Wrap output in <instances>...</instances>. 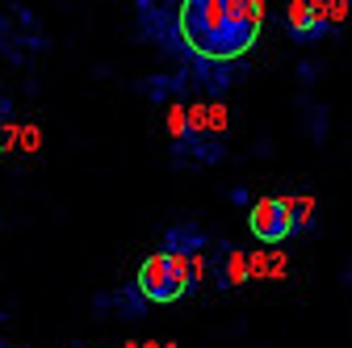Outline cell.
Wrapping results in <instances>:
<instances>
[{
    "label": "cell",
    "mask_w": 352,
    "mask_h": 348,
    "mask_svg": "<svg viewBox=\"0 0 352 348\" xmlns=\"http://www.w3.org/2000/svg\"><path fill=\"white\" fill-rule=\"evenodd\" d=\"M185 47L206 63H231L243 59L264 25L260 0H181L176 13Z\"/></svg>",
    "instance_id": "1"
},
{
    "label": "cell",
    "mask_w": 352,
    "mask_h": 348,
    "mask_svg": "<svg viewBox=\"0 0 352 348\" xmlns=\"http://www.w3.org/2000/svg\"><path fill=\"white\" fill-rule=\"evenodd\" d=\"M201 281V235L197 231H172L168 248L147 256L139 265V294L155 307H168V302H181L193 285Z\"/></svg>",
    "instance_id": "2"
},
{
    "label": "cell",
    "mask_w": 352,
    "mask_h": 348,
    "mask_svg": "<svg viewBox=\"0 0 352 348\" xmlns=\"http://www.w3.org/2000/svg\"><path fill=\"white\" fill-rule=\"evenodd\" d=\"M248 227H252V235H256L260 243H269V248H273V243H285L289 235H298L285 197H260V202L252 206V214H248Z\"/></svg>",
    "instance_id": "3"
},
{
    "label": "cell",
    "mask_w": 352,
    "mask_h": 348,
    "mask_svg": "<svg viewBox=\"0 0 352 348\" xmlns=\"http://www.w3.org/2000/svg\"><path fill=\"white\" fill-rule=\"evenodd\" d=\"M285 25L298 42H315L327 30V0H289Z\"/></svg>",
    "instance_id": "4"
},
{
    "label": "cell",
    "mask_w": 352,
    "mask_h": 348,
    "mask_svg": "<svg viewBox=\"0 0 352 348\" xmlns=\"http://www.w3.org/2000/svg\"><path fill=\"white\" fill-rule=\"evenodd\" d=\"M285 206H289L294 231H306V227L315 223V202H311V197H285Z\"/></svg>",
    "instance_id": "5"
},
{
    "label": "cell",
    "mask_w": 352,
    "mask_h": 348,
    "mask_svg": "<svg viewBox=\"0 0 352 348\" xmlns=\"http://www.w3.org/2000/svg\"><path fill=\"white\" fill-rule=\"evenodd\" d=\"M348 17V0H327V25H340Z\"/></svg>",
    "instance_id": "6"
},
{
    "label": "cell",
    "mask_w": 352,
    "mask_h": 348,
    "mask_svg": "<svg viewBox=\"0 0 352 348\" xmlns=\"http://www.w3.org/2000/svg\"><path fill=\"white\" fill-rule=\"evenodd\" d=\"M168 130L176 139H185V130H189V118H185V109H172V118H168Z\"/></svg>",
    "instance_id": "7"
}]
</instances>
